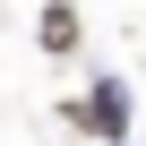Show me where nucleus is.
I'll list each match as a JSON object with an SVG mask.
<instances>
[{
	"mask_svg": "<svg viewBox=\"0 0 146 146\" xmlns=\"http://www.w3.org/2000/svg\"><path fill=\"white\" fill-rule=\"evenodd\" d=\"M78 129H103V137H120V129H129V95H120V86L103 78V86H95V95L78 103Z\"/></svg>",
	"mask_w": 146,
	"mask_h": 146,
	"instance_id": "obj_1",
	"label": "nucleus"
},
{
	"mask_svg": "<svg viewBox=\"0 0 146 146\" xmlns=\"http://www.w3.org/2000/svg\"><path fill=\"white\" fill-rule=\"evenodd\" d=\"M69 43H78V17L52 9V17H43V52H69Z\"/></svg>",
	"mask_w": 146,
	"mask_h": 146,
	"instance_id": "obj_2",
	"label": "nucleus"
},
{
	"mask_svg": "<svg viewBox=\"0 0 146 146\" xmlns=\"http://www.w3.org/2000/svg\"><path fill=\"white\" fill-rule=\"evenodd\" d=\"M52 9H60V0H52Z\"/></svg>",
	"mask_w": 146,
	"mask_h": 146,
	"instance_id": "obj_3",
	"label": "nucleus"
}]
</instances>
